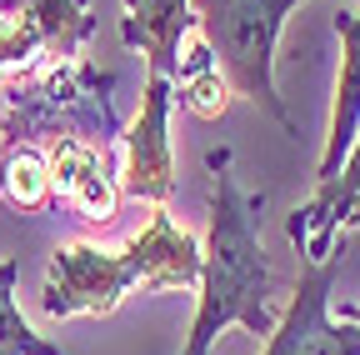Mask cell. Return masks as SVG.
<instances>
[{
	"instance_id": "1",
	"label": "cell",
	"mask_w": 360,
	"mask_h": 355,
	"mask_svg": "<svg viewBox=\"0 0 360 355\" xmlns=\"http://www.w3.org/2000/svg\"><path fill=\"white\" fill-rule=\"evenodd\" d=\"M210 170V231L200 245V300H195V321H191V340L180 355H210L215 335L225 325H240L250 335L276 330V276L260 245V210H265V191L245 195L236 186V160L231 150H210L205 155Z\"/></svg>"
},
{
	"instance_id": "2",
	"label": "cell",
	"mask_w": 360,
	"mask_h": 355,
	"mask_svg": "<svg viewBox=\"0 0 360 355\" xmlns=\"http://www.w3.org/2000/svg\"><path fill=\"white\" fill-rule=\"evenodd\" d=\"M295 6H305V0H195V30L215 51L231 91L270 110L290 136L295 120L276 91V40Z\"/></svg>"
},
{
	"instance_id": "3",
	"label": "cell",
	"mask_w": 360,
	"mask_h": 355,
	"mask_svg": "<svg viewBox=\"0 0 360 355\" xmlns=\"http://www.w3.org/2000/svg\"><path fill=\"white\" fill-rule=\"evenodd\" d=\"M141 285V265L130 245L125 250H101V245H60L45 271L40 310L51 321L70 316H110V310Z\"/></svg>"
},
{
	"instance_id": "4",
	"label": "cell",
	"mask_w": 360,
	"mask_h": 355,
	"mask_svg": "<svg viewBox=\"0 0 360 355\" xmlns=\"http://www.w3.org/2000/svg\"><path fill=\"white\" fill-rule=\"evenodd\" d=\"M340 260H345V245L330 260H300L295 295L260 355H360V325L330 316V290L340 280Z\"/></svg>"
},
{
	"instance_id": "5",
	"label": "cell",
	"mask_w": 360,
	"mask_h": 355,
	"mask_svg": "<svg viewBox=\"0 0 360 355\" xmlns=\"http://www.w3.org/2000/svg\"><path fill=\"white\" fill-rule=\"evenodd\" d=\"M170 105L175 91L165 75H146L141 110L125 130V165H120V191L135 200L165 205L175 195V155H170Z\"/></svg>"
},
{
	"instance_id": "6",
	"label": "cell",
	"mask_w": 360,
	"mask_h": 355,
	"mask_svg": "<svg viewBox=\"0 0 360 355\" xmlns=\"http://www.w3.org/2000/svg\"><path fill=\"white\" fill-rule=\"evenodd\" d=\"M355 226H360V136L345 165L335 170V181L315 186V195L285 215V235L300 245V260H330L345 245L340 231H355Z\"/></svg>"
},
{
	"instance_id": "7",
	"label": "cell",
	"mask_w": 360,
	"mask_h": 355,
	"mask_svg": "<svg viewBox=\"0 0 360 355\" xmlns=\"http://www.w3.org/2000/svg\"><path fill=\"white\" fill-rule=\"evenodd\" d=\"M195 30V0H125L120 40L141 51L150 75L175 80L180 65V40Z\"/></svg>"
},
{
	"instance_id": "8",
	"label": "cell",
	"mask_w": 360,
	"mask_h": 355,
	"mask_svg": "<svg viewBox=\"0 0 360 355\" xmlns=\"http://www.w3.org/2000/svg\"><path fill=\"white\" fill-rule=\"evenodd\" d=\"M130 255L141 265V295L200 285V245L180 231L165 210H155L150 226L130 240Z\"/></svg>"
},
{
	"instance_id": "9",
	"label": "cell",
	"mask_w": 360,
	"mask_h": 355,
	"mask_svg": "<svg viewBox=\"0 0 360 355\" xmlns=\"http://www.w3.org/2000/svg\"><path fill=\"white\" fill-rule=\"evenodd\" d=\"M335 35H340V75H335V110H330V136L321 150L315 186L335 181V170L345 165V155L360 136V15L335 11Z\"/></svg>"
},
{
	"instance_id": "10",
	"label": "cell",
	"mask_w": 360,
	"mask_h": 355,
	"mask_svg": "<svg viewBox=\"0 0 360 355\" xmlns=\"http://www.w3.org/2000/svg\"><path fill=\"white\" fill-rule=\"evenodd\" d=\"M45 160H51L56 195H65L85 220H115V186H110V170H105V155L90 146V141L60 136Z\"/></svg>"
},
{
	"instance_id": "11",
	"label": "cell",
	"mask_w": 360,
	"mask_h": 355,
	"mask_svg": "<svg viewBox=\"0 0 360 355\" xmlns=\"http://www.w3.org/2000/svg\"><path fill=\"white\" fill-rule=\"evenodd\" d=\"M6 6L35 25L45 56H60V60L80 56V46L96 30V15H90L85 0H6Z\"/></svg>"
},
{
	"instance_id": "12",
	"label": "cell",
	"mask_w": 360,
	"mask_h": 355,
	"mask_svg": "<svg viewBox=\"0 0 360 355\" xmlns=\"http://www.w3.org/2000/svg\"><path fill=\"white\" fill-rule=\"evenodd\" d=\"M170 91H175V101H180V105L195 110L200 120H220V115H225V105H231V80H225V70H220L215 51L205 46V35H200V40H191V51L180 56Z\"/></svg>"
},
{
	"instance_id": "13",
	"label": "cell",
	"mask_w": 360,
	"mask_h": 355,
	"mask_svg": "<svg viewBox=\"0 0 360 355\" xmlns=\"http://www.w3.org/2000/svg\"><path fill=\"white\" fill-rule=\"evenodd\" d=\"M0 195L20 210H45L56 200V181H51V160H45L35 146H11L6 160H0Z\"/></svg>"
},
{
	"instance_id": "14",
	"label": "cell",
	"mask_w": 360,
	"mask_h": 355,
	"mask_svg": "<svg viewBox=\"0 0 360 355\" xmlns=\"http://www.w3.org/2000/svg\"><path fill=\"white\" fill-rule=\"evenodd\" d=\"M15 280H20V255L0 260V355H65L60 345H51L45 335H35V325L20 316Z\"/></svg>"
},
{
	"instance_id": "15",
	"label": "cell",
	"mask_w": 360,
	"mask_h": 355,
	"mask_svg": "<svg viewBox=\"0 0 360 355\" xmlns=\"http://www.w3.org/2000/svg\"><path fill=\"white\" fill-rule=\"evenodd\" d=\"M340 321H350V325H360V305H340Z\"/></svg>"
}]
</instances>
